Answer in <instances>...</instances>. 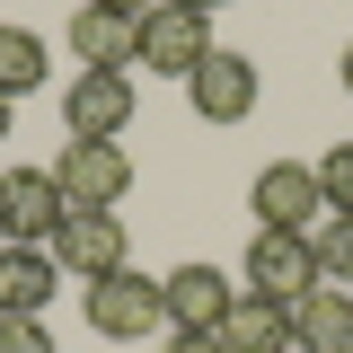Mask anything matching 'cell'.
Here are the masks:
<instances>
[{
	"mask_svg": "<svg viewBox=\"0 0 353 353\" xmlns=\"http://www.w3.org/2000/svg\"><path fill=\"white\" fill-rule=\"evenodd\" d=\"M88 327H97V336H115V345H141V336H159V327H168V301H159V283H150V274L115 265V274H97V283H88Z\"/></svg>",
	"mask_w": 353,
	"mask_h": 353,
	"instance_id": "1",
	"label": "cell"
},
{
	"mask_svg": "<svg viewBox=\"0 0 353 353\" xmlns=\"http://www.w3.org/2000/svg\"><path fill=\"white\" fill-rule=\"evenodd\" d=\"M44 256L62 265V283H97V274H115V265H124V221H115V212H88V203H71V212L53 221Z\"/></svg>",
	"mask_w": 353,
	"mask_h": 353,
	"instance_id": "2",
	"label": "cell"
},
{
	"mask_svg": "<svg viewBox=\"0 0 353 353\" xmlns=\"http://www.w3.org/2000/svg\"><path fill=\"white\" fill-rule=\"evenodd\" d=\"M53 185H62V203L115 212V203H124V185H132L124 141H62V159H53Z\"/></svg>",
	"mask_w": 353,
	"mask_h": 353,
	"instance_id": "3",
	"label": "cell"
},
{
	"mask_svg": "<svg viewBox=\"0 0 353 353\" xmlns=\"http://www.w3.org/2000/svg\"><path fill=\"white\" fill-rule=\"evenodd\" d=\"M124 124H132V71H71L62 132L71 141H124Z\"/></svg>",
	"mask_w": 353,
	"mask_h": 353,
	"instance_id": "4",
	"label": "cell"
},
{
	"mask_svg": "<svg viewBox=\"0 0 353 353\" xmlns=\"http://www.w3.org/2000/svg\"><path fill=\"white\" fill-rule=\"evenodd\" d=\"M248 212H256V230H309V221L327 212V194H318V159H274V168H256Z\"/></svg>",
	"mask_w": 353,
	"mask_h": 353,
	"instance_id": "5",
	"label": "cell"
},
{
	"mask_svg": "<svg viewBox=\"0 0 353 353\" xmlns=\"http://www.w3.org/2000/svg\"><path fill=\"white\" fill-rule=\"evenodd\" d=\"M248 292H274V301L318 292V239L309 230H256L248 239Z\"/></svg>",
	"mask_w": 353,
	"mask_h": 353,
	"instance_id": "6",
	"label": "cell"
},
{
	"mask_svg": "<svg viewBox=\"0 0 353 353\" xmlns=\"http://www.w3.org/2000/svg\"><path fill=\"white\" fill-rule=\"evenodd\" d=\"M62 212H71V203H62L53 168H0V239H9V248H44Z\"/></svg>",
	"mask_w": 353,
	"mask_h": 353,
	"instance_id": "7",
	"label": "cell"
},
{
	"mask_svg": "<svg viewBox=\"0 0 353 353\" xmlns=\"http://www.w3.org/2000/svg\"><path fill=\"white\" fill-rule=\"evenodd\" d=\"M203 53H212V18H203V9L168 0V9H150V18H141V71L194 80V62H203Z\"/></svg>",
	"mask_w": 353,
	"mask_h": 353,
	"instance_id": "8",
	"label": "cell"
},
{
	"mask_svg": "<svg viewBox=\"0 0 353 353\" xmlns=\"http://www.w3.org/2000/svg\"><path fill=\"white\" fill-rule=\"evenodd\" d=\"M159 301H168V327H176V336H221L239 283H230L221 265H176V274H159Z\"/></svg>",
	"mask_w": 353,
	"mask_h": 353,
	"instance_id": "9",
	"label": "cell"
},
{
	"mask_svg": "<svg viewBox=\"0 0 353 353\" xmlns=\"http://www.w3.org/2000/svg\"><path fill=\"white\" fill-rule=\"evenodd\" d=\"M71 62L80 71H132L141 62V18L106 9V0H80L71 9Z\"/></svg>",
	"mask_w": 353,
	"mask_h": 353,
	"instance_id": "10",
	"label": "cell"
},
{
	"mask_svg": "<svg viewBox=\"0 0 353 353\" xmlns=\"http://www.w3.org/2000/svg\"><path fill=\"white\" fill-rule=\"evenodd\" d=\"M185 97H194V115H203V124H248V115H256V62L212 44V53L194 62Z\"/></svg>",
	"mask_w": 353,
	"mask_h": 353,
	"instance_id": "11",
	"label": "cell"
},
{
	"mask_svg": "<svg viewBox=\"0 0 353 353\" xmlns=\"http://www.w3.org/2000/svg\"><path fill=\"white\" fill-rule=\"evenodd\" d=\"M292 353H353V292L318 283L292 301Z\"/></svg>",
	"mask_w": 353,
	"mask_h": 353,
	"instance_id": "12",
	"label": "cell"
},
{
	"mask_svg": "<svg viewBox=\"0 0 353 353\" xmlns=\"http://www.w3.org/2000/svg\"><path fill=\"white\" fill-rule=\"evenodd\" d=\"M221 345H230V353H292V301H274V292H239L230 318H221Z\"/></svg>",
	"mask_w": 353,
	"mask_h": 353,
	"instance_id": "13",
	"label": "cell"
},
{
	"mask_svg": "<svg viewBox=\"0 0 353 353\" xmlns=\"http://www.w3.org/2000/svg\"><path fill=\"white\" fill-rule=\"evenodd\" d=\"M53 292H62V265L44 248H9L0 239V318H36Z\"/></svg>",
	"mask_w": 353,
	"mask_h": 353,
	"instance_id": "14",
	"label": "cell"
},
{
	"mask_svg": "<svg viewBox=\"0 0 353 353\" xmlns=\"http://www.w3.org/2000/svg\"><path fill=\"white\" fill-rule=\"evenodd\" d=\"M36 80H44V36L36 27H0V97L18 106Z\"/></svg>",
	"mask_w": 353,
	"mask_h": 353,
	"instance_id": "15",
	"label": "cell"
},
{
	"mask_svg": "<svg viewBox=\"0 0 353 353\" xmlns=\"http://www.w3.org/2000/svg\"><path fill=\"white\" fill-rule=\"evenodd\" d=\"M318 283L353 292V212H327V230H318Z\"/></svg>",
	"mask_w": 353,
	"mask_h": 353,
	"instance_id": "16",
	"label": "cell"
},
{
	"mask_svg": "<svg viewBox=\"0 0 353 353\" xmlns=\"http://www.w3.org/2000/svg\"><path fill=\"white\" fill-rule=\"evenodd\" d=\"M318 194H327V212H353V141H336L318 159Z\"/></svg>",
	"mask_w": 353,
	"mask_h": 353,
	"instance_id": "17",
	"label": "cell"
},
{
	"mask_svg": "<svg viewBox=\"0 0 353 353\" xmlns=\"http://www.w3.org/2000/svg\"><path fill=\"white\" fill-rule=\"evenodd\" d=\"M0 353H53L44 318H0Z\"/></svg>",
	"mask_w": 353,
	"mask_h": 353,
	"instance_id": "18",
	"label": "cell"
},
{
	"mask_svg": "<svg viewBox=\"0 0 353 353\" xmlns=\"http://www.w3.org/2000/svg\"><path fill=\"white\" fill-rule=\"evenodd\" d=\"M168 353H230L221 336H168Z\"/></svg>",
	"mask_w": 353,
	"mask_h": 353,
	"instance_id": "19",
	"label": "cell"
},
{
	"mask_svg": "<svg viewBox=\"0 0 353 353\" xmlns=\"http://www.w3.org/2000/svg\"><path fill=\"white\" fill-rule=\"evenodd\" d=\"M106 9H132V18H150V9H168V0H106Z\"/></svg>",
	"mask_w": 353,
	"mask_h": 353,
	"instance_id": "20",
	"label": "cell"
},
{
	"mask_svg": "<svg viewBox=\"0 0 353 353\" xmlns=\"http://www.w3.org/2000/svg\"><path fill=\"white\" fill-rule=\"evenodd\" d=\"M336 80H345V88H353V44H345V62H336Z\"/></svg>",
	"mask_w": 353,
	"mask_h": 353,
	"instance_id": "21",
	"label": "cell"
},
{
	"mask_svg": "<svg viewBox=\"0 0 353 353\" xmlns=\"http://www.w3.org/2000/svg\"><path fill=\"white\" fill-rule=\"evenodd\" d=\"M0 141H9V97H0Z\"/></svg>",
	"mask_w": 353,
	"mask_h": 353,
	"instance_id": "22",
	"label": "cell"
},
{
	"mask_svg": "<svg viewBox=\"0 0 353 353\" xmlns=\"http://www.w3.org/2000/svg\"><path fill=\"white\" fill-rule=\"evenodd\" d=\"M185 9H203V18H212V9H221V0H185Z\"/></svg>",
	"mask_w": 353,
	"mask_h": 353,
	"instance_id": "23",
	"label": "cell"
}]
</instances>
